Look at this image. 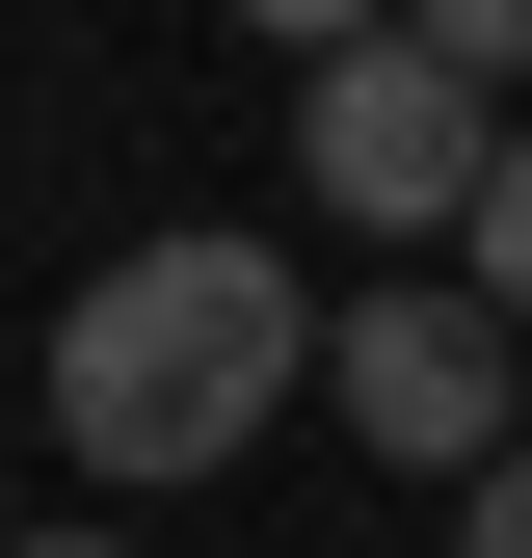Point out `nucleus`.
<instances>
[{"mask_svg": "<svg viewBox=\"0 0 532 558\" xmlns=\"http://www.w3.org/2000/svg\"><path fill=\"white\" fill-rule=\"evenodd\" d=\"M480 160H506V107L452 81L426 27H373V53L293 81V186H319L347 240H480Z\"/></svg>", "mask_w": 532, "mask_h": 558, "instance_id": "f03ea898", "label": "nucleus"}, {"mask_svg": "<svg viewBox=\"0 0 532 558\" xmlns=\"http://www.w3.org/2000/svg\"><path fill=\"white\" fill-rule=\"evenodd\" d=\"M452 558H532V452H506V478H480V532H452Z\"/></svg>", "mask_w": 532, "mask_h": 558, "instance_id": "0eeeda50", "label": "nucleus"}, {"mask_svg": "<svg viewBox=\"0 0 532 558\" xmlns=\"http://www.w3.org/2000/svg\"><path fill=\"white\" fill-rule=\"evenodd\" d=\"M319 399H347L399 478H506V319H480V293H373V319H319Z\"/></svg>", "mask_w": 532, "mask_h": 558, "instance_id": "7ed1b4c3", "label": "nucleus"}, {"mask_svg": "<svg viewBox=\"0 0 532 558\" xmlns=\"http://www.w3.org/2000/svg\"><path fill=\"white\" fill-rule=\"evenodd\" d=\"M319 373V293L266 240H133V266H81V319H53V426H81V478H214L266 399Z\"/></svg>", "mask_w": 532, "mask_h": 558, "instance_id": "f257e3e1", "label": "nucleus"}, {"mask_svg": "<svg viewBox=\"0 0 532 558\" xmlns=\"http://www.w3.org/2000/svg\"><path fill=\"white\" fill-rule=\"evenodd\" d=\"M452 293L532 345V107H506V160H480V240H452Z\"/></svg>", "mask_w": 532, "mask_h": 558, "instance_id": "20e7f679", "label": "nucleus"}, {"mask_svg": "<svg viewBox=\"0 0 532 558\" xmlns=\"http://www.w3.org/2000/svg\"><path fill=\"white\" fill-rule=\"evenodd\" d=\"M0 558H160V532H0Z\"/></svg>", "mask_w": 532, "mask_h": 558, "instance_id": "6e6552de", "label": "nucleus"}, {"mask_svg": "<svg viewBox=\"0 0 532 558\" xmlns=\"http://www.w3.org/2000/svg\"><path fill=\"white\" fill-rule=\"evenodd\" d=\"M399 27H426V53H452V81H480V107L532 81V0H399Z\"/></svg>", "mask_w": 532, "mask_h": 558, "instance_id": "39448f33", "label": "nucleus"}, {"mask_svg": "<svg viewBox=\"0 0 532 558\" xmlns=\"http://www.w3.org/2000/svg\"><path fill=\"white\" fill-rule=\"evenodd\" d=\"M240 27H293V81H319V53H373L399 0H240Z\"/></svg>", "mask_w": 532, "mask_h": 558, "instance_id": "423d86ee", "label": "nucleus"}]
</instances>
